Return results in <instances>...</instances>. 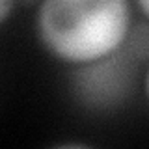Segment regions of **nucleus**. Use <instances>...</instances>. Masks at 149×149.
<instances>
[{
    "instance_id": "1",
    "label": "nucleus",
    "mask_w": 149,
    "mask_h": 149,
    "mask_svg": "<svg viewBox=\"0 0 149 149\" xmlns=\"http://www.w3.org/2000/svg\"><path fill=\"white\" fill-rule=\"evenodd\" d=\"M129 30V0H41L37 11L41 43L78 65L114 52Z\"/></svg>"
},
{
    "instance_id": "2",
    "label": "nucleus",
    "mask_w": 149,
    "mask_h": 149,
    "mask_svg": "<svg viewBox=\"0 0 149 149\" xmlns=\"http://www.w3.org/2000/svg\"><path fill=\"white\" fill-rule=\"evenodd\" d=\"M140 63L142 62L134 58L125 43H121L114 52L82 63L80 69L73 73L74 93L91 108L121 104L130 93Z\"/></svg>"
},
{
    "instance_id": "3",
    "label": "nucleus",
    "mask_w": 149,
    "mask_h": 149,
    "mask_svg": "<svg viewBox=\"0 0 149 149\" xmlns=\"http://www.w3.org/2000/svg\"><path fill=\"white\" fill-rule=\"evenodd\" d=\"M125 47L134 54V58L140 62L149 60V24L138 22L134 28H130L125 37Z\"/></svg>"
},
{
    "instance_id": "4",
    "label": "nucleus",
    "mask_w": 149,
    "mask_h": 149,
    "mask_svg": "<svg viewBox=\"0 0 149 149\" xmlns=\"http://www.w3.org/2000/svg\"><path fill=\"white\" fill-rule=\"evenodd\" d=\"M13 4H15V0H0V22L9 15Z\"/></svg>"
},
{
    "instance_id": "5",
    "label": "nucleus",
    "mask_w": 149,
    "mask_h": 149,
    "mask_svg": "<svg viewBox=\"0 0 149 149\" xmlns=\"http://www.w3.org/2000/svg\"><path fill=\"white\" fill-rule=\"evenodd\" d=\"M138 6L142 8V11L149 17V0H138Z\"/></svg>"
},
{
    "instance_id": "6",
    "label": "nucleus",
    "mask_w": 149,
    "mask_h": 149,
    "mask_svg": "<svg viewBox=\"0 0 149 149\" xmlns=\"http://www.w3.org/2000/svg\"><path fill=\"white\" fill-rule=\"evenodd\" d=\"M146 90H147V97H149V71H147V77H146Z\"/></svg>"
},
{
    "instance_id": "7",
    "label": "nucleus",
    "mask_w": 149,
    "mask_h": 149,
    "mask_svg": "<svg viewBox=\"0 0 149 149\" xmlns=\"http://www.w3.org/2000/svg\"><path fill=\"white\" fill-rule=\"evenodd\" d=\"M34 0H21V4H24V6H28V4H32Z\"/></svg>"
}]
</instances>
